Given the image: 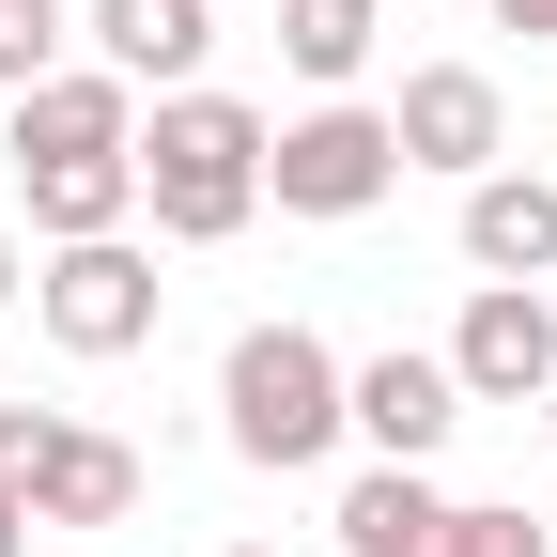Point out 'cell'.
I'll return each instance as SVG.
<instances>
[{"label": "cell", "mask_w": 557, "mask_h": 557, "mask_svg": "<svg viewBox=\"0 0 557 557\" xmlns=\"http://www.w3.org/2000/svg\"><path fill=\"white\" fill-rule=\"evenodd\" d=\"M372 32H387V0H278V62H295L310 94H341L372 62Z\"/></svg>", "instance_id": "5bb4252c"}, {"label": "cell", "mask_w": 557, "mask_h": 557, "mask_svg": "<svg viewBox=\"0 0 557 557\" xmlns=\"http://www.w3.org/2000/svg\"><path fill=\"white\" fill-rule=\"evenodd\" d=\"M387 124H403V171H449V186H480L511 156V94L480 78V62H418V78L387 94Z\"/></svg>", "instance_id": "8992f818"}, {"label": "cell", "mask_w": 557, "mask_h": 557, "mask_svg": "<svg viewBox=\"0 0 557 557\" xmlns=\"http://www.w3.org/2000/svg\"><path fill=\"white\" fill-rule=\"evenodd\" d=\"M263 109L248 94H156V109H139V201H156V233L171 248H233L248 218H263Z\"/></svg>", "instance_id": "6da1fadb"}, {"label": "cell", "mask_w": 557, "mask_h": 557, "mask_svg": "<svg viewBox=\"0 0 557 557\" xmlns=\"http://www.w3.org/2000/svg\"><path fill=\"white\" fill-rule=\"evenodd\" d=\"M341 418L372 434V465H434V449L465 434V372H449V357H418V341H387V357L341 372Z\"/></svg>", "instance_id": "ba28073f"}, {"label": "cell", "mask_w": 557, "mask_h": 557, "mask_svg": "<svg viewBox=\"0 0 557 557\" xmlns=\"http://www.w3.org/2000/svg\"><path fill=\"white\" fill-rule=\"evenodd\" d=\"M16 201H32V233H47V248L124 233V218H139V156H47V171H16Z\"/></svg>", "instance_id": "4fadbf2b"}, {"label": "cell", "mask_w": 557, "mask_h": 557, "mask_svg": "<svg viewBox=\"0 0 557 557\" xmlns=\"http://www.w3.org/2000/svg\"><path fill=\"white\" fill-rule=\"evenodd\" d=\"M233 557H278V542H233Z\"/></svg>", "instance_id": "ffe728a7"}, {"label": "cell", "mask_w": 557, "mask_h": 557, "mask_svg": "<svg viewBox=\"0 0 557 557\" xmlns=\"http://www.w3.org/2000/svg\"><path fill=\"white\" fill-rule=\"evenodd\" d=\"M0 557H32V496H16V480H0Z\"/></svg>", "instance_id": "ac0fdd59"}, {"label": "cell", "mask_w": 557, "mask_h": 557, "mask_svg": "<svg viewBox=\"0 0 557 557\" xmlns=\"http://www.w3.org/2000/svg\"><path fill=\"white\" fill-rule=\"evenodd\" d=\"M496 32H527V47H557V0H496Z\"/></svg>", "instance_id": "e0dca14e"}, {"label": "cell", "mask_w": 557, "mask_h": 557, "mask_svg": "<svg viewBox=\"0 0 557 557\" xmlns=\"http://www.w3.org/2000/svg\"><path fill=\"white\" fill-rule=\"evenodd\" d=\"M156 310H171V278H156L139 233H78V248H47V278H32V325L62 341V357H139Z\"/></svg>", "instance_id": "5b68a950"}, {"label": "cell", "mask_w": 557, "mask_h": 557, "mask_svg": "<svg viewBox=\"0 0 557 557\" xmlns=\"http://www.w3.org/2000/svg\"><path fill=\"white\" fill-rule=\"evenodd\" d=\"M62 47H78V0H0V94L62 78Z\"/></svg>", "instance_id": "9a60e30c"}, {"label": "cell", "mask_w": 557, "mask_h": 557, "mask_svg": "<svg viewBox=\"0 0 557 557\" xmlns=\"http://www.w3.org/2000/svg\"><path fill=\"white\" fill-rule=\"evenodd\" d=\"M16 295H32V263H16V233H0V310H16Z\"/></svg>", "instance_id": "d6986e66"}, {"label": "cell", "mask_w": 557, "mask_h": 557, "mask_svg": "<svg viewBox=\"0 0 557 557\" xmlns=\"http://www.w3.org/2000/svg\"><path fill=\"white\" fill-rule=\"evenodd\" d=\"M449 511H465V496H434L418 465H372L325 527H341V557H449Z\"/></svg>", "instance_id": "7c38bea8"}, {"label": "cell", "mask_w": 557, "mask_h": 557, "mask_svg": "<svg viewBox=\"0 0 557 557\" xmlns=\"http://www.w3.org/2000/svg\"><path fill=\"white\" fill-rule=\"evenodd\" d=\"M0 480L32 496V527H124L139 511V449L62 418V403H0Z\"/></svg>", "instance_id": "277c9868"}, {"label": "cell", "mask_w": 557, "mask_h": 557, "mask_svg": "<svg viewBox=\"0 0 557 557\" xmlns=\"http://www.w3.org/2000/svg\"><path fill=\"white\" fill-rule=\"evenodd\" d=\"M542 418H557V387H542Z\"/></svg>", "instance_id": "44dd1931"}, {"label": "cell", "mask_w": 557, "mask_h": 557, "mask_svg": "<svg viewBox=\"0 0 557 557\" xmlns=\"http://www.w3.org/2000/svg\"><path fill=\"white\" fill-rule=\"evenodd\" d=\"M465 263L480 278H557V171H480L465 186Z\"/></svg>", "instance_id": "8fae6325"}, {"label": "cell", "mask_w": 557, "mask_h": 557, "mask_svg": "<svg viewBox=\"0 0 557 557\" xmlns=\"http://www.w3.org/2000/svg\"><path fill=\"white\" fill-rule=\"evenodd\" d=\"M449 372H465V403H542L557 387V295L542 278H480L449 325Z\"/></svg>", "instance_id": "52a82bcc"}, {"label": "cell", "mask_w": 557, "mask_h": 557, "mask_svg": "<svg viewBox=\"0 0 557 557\" xmlns=\"http://www.w3.org/2000/svg\"><path fill=\"white\" fill-rule=\"evenodd\" d=\"M218 434H233L248 465H278V480L325 465L341 434H357V418H341V357H325L310 325H248L233 357H218Z\"/></svg>", "instance_id": "7a4b0ae2"}, {"label": "cell", "mask_w": 557, "mask_h": 557, "mask_svg": "<svg viewBox=\"0 0 557 557\" xmlns=\"http://www.w3.org/2000/svg\"><path fill=\"white\" fill-rule=\"evenodd\" d=\"M449 557H557L527 511H449Z\"/></svg>", "instance_id": "2e32d148"}, {"label": "cell", "mask_w": 557, "mask_h": 557, "mask_svg": "<svg viewBox=\"0 0 557 557\" xmlns=\"http://www.w3.org/2000/svg\"><path fill=\"white\" fill-rule=\"evenodd\" d=\"M387 186H403V124L357 109V94H325V109H295L263 139V201L278 218H372Z\"/></svg>", "instance_id": "3957f363"}, {"label": "cell", "mask_w": 557, "mask_h": 557, "mask_svg": "<svg viewBox=\"0 0 557 557\" xmlns=\"http://www.w3.org/2000/svg\"><path fill=\"white\" fill-rule=\"evenodd\" d=\"M78 32L124 94H186L201 47H218V0H78Z\"/></svg>", "instance_id": "30bf717a"}, {"label": "cell", "mask_w": 557, "mask_h": 557, "mask_svg": "<svg viewBox=\"0 0 557 557\" xmlns=\"http://www.w3.org/2000/svg\"><path fill=\"white\" fill-rule=\"evenodd\" d=\"M16 171H47V156H139V94L109 78V62H62V78H32L16 94V139H0Z\"/></svg>", "instance_id": "9c48e42d"}]
</instances>
